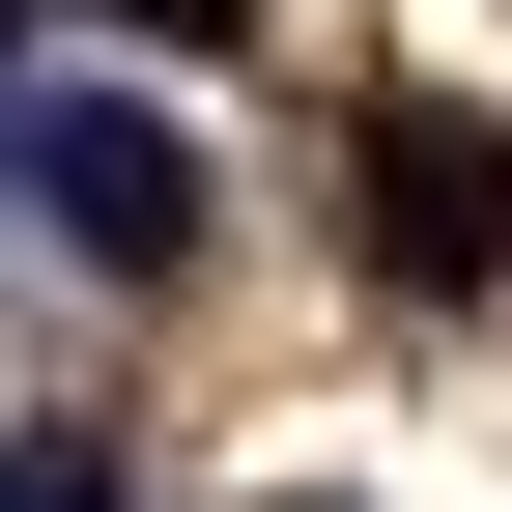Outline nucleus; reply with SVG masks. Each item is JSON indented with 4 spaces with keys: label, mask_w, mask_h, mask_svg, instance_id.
<instances>
[{
    "label": "nucleus",
    "mask_w": 512,
    "mask_h": 512,
    "mask_svg": "<svg viewBox=\"0 0 512 512\" xmlns=\"http://www.w3.org/2000/svg\"><path fill=\"white\" fill-rule=\"evenodd\" d=\"M86 29H171V57H228V0H86Z\"/></svg>",
    "instance_id": "7ed1b4c3"
},
{
    "label": "nucleus",
    "mask_w": 512,
    "mask_h": 512,
    "mask_svg": "<svg viewBox=\"0 0 512 512\" xmlns=\"http://www.w3.org/2000/svg\"><path fill=\"white\" fill-rule=\"evenodd\" d=\"M0 57H29V0H0ZM0 114H29V86H0Z\"/></svg>",
    "instance_id": "20e7f679"
},
{
    "label": "nucleus",
    "mask_w": 512,
    "mask_h": 512,
    "mask_svg": "<svg viewBox=\"0 0 512 512\" xmlns=\"http://www.w3.org/2000/svg\"><path fill=\"white\" fill-rule=\"evenodd\" d=\"M342 228H370V285H512V114L484 86H370L342 114Z\"/></svg>",
    "instance_id": "f257e3e1"
},
{
    "label": "nucleus",
    "mask_w": 512,
    "mask_h": 512,
    "mask_svg": "<svg viewBox=\"0 0 512 512\" xmlns=\"http://www.w3.org/2000/svg\"><path fill=\"white\" fill-rule=\"evenodd\" d=\"M0 171L57 200V256H86V285H171V256H200V143H171V114H114V86L0 114Z\"/></svg>",
    "instance_id": "f03ea898"
}]
</instances>
